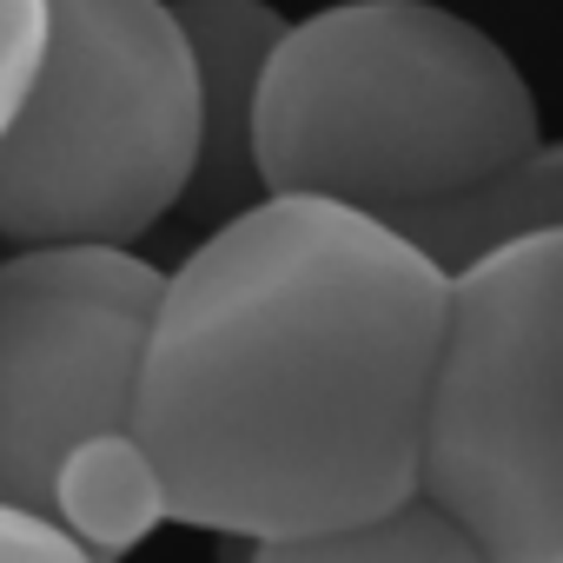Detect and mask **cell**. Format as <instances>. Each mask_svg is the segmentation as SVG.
<instances>
[{
    "instance_id": "6da1fadb",
    "label": "cell",
    "mask_w": 563,
    "mask_h": 563,
    "mask_svg": "<svg viewBox=\"0 0 563 563\" xmlns=\"http://www.w3.org/2000/svg\"><path fill=\"white\" fill-rule=\"evenodd\" d=\"M451 272L339 199L272 192L173 272L133 431L173 523L319 537L424 490V405Z\"/></svg>"
},
{
    "instance_id": "7a4b0ae2",
    "label": "cell",
    "mask_w": 563,
    "mask_h": 563,
    "mask_svg": "<svg viewBox=\"0 0 563 563\" xmlns=\"http://www.w3.org/2000/svg\"><path fill=\"white\" fill-rule=\"evenodd\" d=\"M537 146L517 60L431 0H339L292 21L258 93L265 186L385 225L484 186Z\"/></svg>"
},
{
    "instance_id": "3957f363",
    "label": "cell",
    "mask_w": 563,
    "mask_h": 563,
    "mask_svg": "<svg viewBox=\"0 0 563 563\" xmlns=\"http://www.w3.org/2000/svg\"><path fill=\"white\" fill-rule=\"evenodd\" d=\"M199 173V60L173 0H54V41L0 140L8 245H140Z\"/></svg>"
},
{
    "instance_id": "277c9868",
    "label": "cell",
    "mask_w": 563,
    "mask_h": 563,
    "mask_svg": "<svg viewBox=\"0 0 563 563\" xmlns=\"http://www.w3.org/2000/svg\"><path fill=\"white\" fill-rule=\"evenodd\" d=\"M424 497L497 563H563V232L451 272Z\"/></svg>"
},
{
    "instance_id": "5b68a950",
    "label": "cell",
    "mask_w": 563,
    "mask_h": 563,
    "mask_svg": "<svg viewBox=\"0 0 563 563\" xmlns=\"http://www.w3.org/2000/svg\"><path fill=\"white\" fill-rule=\"evenodd\" d=\"M166 272L133 245H14L0 258V504L54 517L60 457L140 418Z\"/></svg>"
},
{
    "instance_id": "8992f818",
    "label": "cell",
    "mask_w": 563,
    "mask_h": 563,
    "mask_svg": "<svg viewBox=\"0 0 563 563\" xmlns=\"http://www.w3.org/2000/svg\"><path fill=\"white\" fill-rule=\"evenodd\" d=\"M173 8L199 60V173L186 212L219 232L272 199L258 173V93L292 21L265 0H173Z\"/></svg>"
},
{
    "instance_id": "52a82bcc",
    "label": "cell",
    "mask_w": 563,
    "mask_h": 563,
    "mask_svg": "<svg viewBox=\"0 0 563 563\" xmlns=\"http://www.w3.org/2000/svg\"><path fill=\"white\" fill-rule=\"evenodd\" d=\"M54 523L93 556V563H120L126 550H140L159 523H173V490L159 477V457L146 451V438L126 431H93L60 457L54 477Z\"/></svg>"
},
{
    "instance_id": "ba28073f",
    "label": "cell",
    "mask_w": 563,
    "mask_h": 563,
    "mask_svg": "<svg viewBox=\"0 0 563 563\" xmlns=\"http://www.w3.org/2000/svg\"><path fill=\"white\" fill-rule=\"evenodd\" d=\"M398 232L411 245H424L444 272H464V265H477V258H490L517 239L563 232V140L510 159L504 173H490L484 186H471L457 199L405 212Z\"/></svg>"
},
{
    "instance_id": "9c48e42d",
    "label": "cell",
    "mask_w": 563,
    "mask_h": 563,
    "mask_svg": "<svg viewBox=\"0 0 563 563\" xmlns=\"http://www.w3.org/2000/svg\"><path fill=\"white\" fill-rule=\"evenodd\" d=\"M252 563H497L451 510H438L424 490L385 517L319 530V537H278L252 543Z\"/></svg>"
},
{
    "instance_id": "30bf717a",
    "label": "cell",
    "mask_w": 563,
    "mask_h": 563,
    "mask_svg": "<svg viewBox=\"0 0 563 563\" xmlns=\"http://www.w3.org/2000/svg\"><path fill=\"white\" fill-rule=\"evenodd\" d=\"M54 41V0H0V140L21 120Z\"/></svg>"
},
{
    "instance_id": "8fae6325",
    "label": "cell",
    "mask_w": 563,
    "mask_h": 563,
    "mask_svg": "<svg viewBox=\"0 0 563 563\" xmlns=\"http://www.w3.org/2000/svg\"><path fill=\"white\" fill-rule=\"evenodd\" d=\"M0 563H93L54 517L0 504Z\"/></svg>"
}]
</instances>
